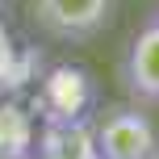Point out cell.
Listing matches in <instances>:
<instances>
[{
    "label": "cell",
    "instance_id": "6da1fadb",
    "mask_svg": "<svg viewBox=\"0 0 159 159\" xmlns=\"http://www.w3.org/2000/svg\"><path fill=\"white\" fill-rule=\"evenodd\" d=\"M101 159H151L159 151V130L138 105H109L92 117Z\"/></svg>",
    "mask_w": 159,
    "mask_h": 159
},
{
    "label": "cell",
    "instance_id": "7a4b0ae2",
    "mask_svg": "<svg viewBox=\"0 0 159 159\" xmlns=\"http://www.w3.org/2000/svg\"><path fill=\"white\" fill-rule=\"evenodd\" d=\"M30 17L59 42H88L109 25L113 0H30Z\"/></svg>",
    "mask_w": 159,
    "mask_h": 159
},
{
    "label": "cell",
    "instance_id": "3957f363",
    "mask_svg": "<svg viewBox=\"0 0 159 159\" xmlns=\"http://www.w3.org/2000/svg\"><path fill=\"white\" fill-rule=\"evenodd\" d=\"M38 109L42 121H75V117H96V88L92 75L75 63H59L42 75L38 84Z\"/></svg>",
    "mask_w": 159,
    "mask_h": 159
},
{
    "label": "cell",
    "instance_id": "277c9868",
    "mask_svg": "<svg viewBox=\"0 0 159 159\" xmlns=\"http://www.w3.org/2000/svg\"><path fill=\"white\" fill-rule=\"evenodd\" d=\"M121 84L138 105H159V17L138 25L121 55Z\"/></svg>",
    "mask_w": 159,
    "mask_h": 159
},
{
    "label": "cell",
    "instance_id": "5b68a950",
    "mask_svg": "<svg viewBox=\"0 0 159 159\" xmlns=\"http://www.w3.org/2000/svg\"><path fill=\"white\" fill-rule=\"evenodd\" d=\"M38 155H50V159H101L92 117L38 121Z\"/></svg>",
    "mask_w": 159,
    "mask_h": 159
},
{
    "label": "cell",
    "instance_id": "8992f818",
    "mask_svg": "<svg viewBox=\"0 0 159 159\" xmlns=\"http://www.w3.org/2000/svg\"><path fill=\"white\" fill-rule=\"evenodd\" d=\"M38 151V121L17 101H0V159H30Z\"/></svg>",
    "mask_w": 159,
    "mask_h": 159
},
{
    "label": "cell",
    "instance_id": "52a82bcc",
    "mask_svg": "<svg viewBox=\"0 0 159 159\" xmlns=\"http://www.w3.org/2000/svg\"><path fill=\"white\" fill-rule=\"evenodd\" d=\"M21 75H25V59H21V50H17L8 25L0 21V92L17 88V80H21Z\"/></svg>",
    "mask_w": 159,
    "mask_h": 159
},
{
    "label": "cell",
    "instance_id": "ba28073f",
    "mask_svg": "<svg viewBox=\"0 0 159 159\" xmlns=\"http://www.w3.org/2000/svg\"><path fill=\"white\" fill-rule=\"evenodd\" d=\"M30 159H50V155H38V151H34V155H30Z\"/></svg>",
    "mask_w": 159,
    "mask_h": 159
},
{
    "label": "cell",
    "instance_id": "9c48e42d",
    "mask_svg": "<svg viewBox=\"0 0 159 159\" xmlns=\"http://www.w3.org/2000/svg\"><path fill=\"white\" fill-rule=\"evenodd\" d=\"M151 159H159V151H155V155H151Z\"/></svg>",
    "mask_w": 159,
    "mask_h": 159
},
{
    "label": "cell",
    "instance_id": "30bf717a",
    "mask_svg": "<svg viewBox=\"0 0 159 159\" xmlns=\"http://www.w3.org/2000/svg\"><path fill=\"white\" fill-rule=\"evenodd\" d=\"M155 17H159V8H155Z\"/></svg>",
    "mask_w": 159,
    "mask_h": 159
}]
</instances>
